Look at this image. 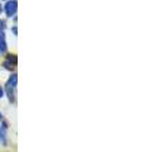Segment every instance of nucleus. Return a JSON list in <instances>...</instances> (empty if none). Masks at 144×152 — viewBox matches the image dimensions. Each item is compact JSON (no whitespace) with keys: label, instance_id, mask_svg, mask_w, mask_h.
Instances as JSON below:
<instances>
[{"label":"nucleus","instance_id":"8","mask_svg":"<svg viewBox=\"0 0 144 152\" xmlns=\"http://www.w3.org/2000/svg\"><path fill=\"white\" fill-rule=\"evenodd\" d=\"M0 13H1V5H0Z\"/></svg>","mask_w":144,"mask_h":152},{"label":"nucleus","instance_id":"5","mask_svg":"<svg viewBox=\"0 0 144 152\" xmlns=\"http://www.w3.org/2000/svg\"><path fill=\"white\" fill-rule=\"evenodd\" d=\"M0 141L1 142H5V137H4V133L1 131V128H0Z\"/></svg>","mask_w":144,"mask_h":152},{"label":"nucleus","instance_id":"1","mask_svg":"<svg viewBox=\"0 0 144 152\" xmlns=\"http://www.w3.org/2000/svg\"><path fill=\"white\" fill-rule=\"evenodd\" d=\"M17 81H18V77L17 75L14 74L10 76V79L8 80L7 83V90H8V94H9V98H10V100H13L14 96H13V90H15V86H17Z\"/></svg>","mask_w":144,"mask_h":152},{"label":"nucleus","instance_id":"9","mask_svg":"<svg viewBox=\"0 0 144 152\" xmlns=\"http://www.w3.org/2000/svg\"><path fill=\"white\" fill-rule=\"evenodd\" d=\"M0 118H1V113H0Z\"/></svg>","mask_w":144,"mask_h":152},{"label":"nucleus","instance_id":"2","mask_svg":"<svg viewBox=\"0 0 144 152\" xmlns=\"http://www.w3.org/2000/svg\"><path fill=\"white\" fill-rule=\"evenodd\" d=\"M17 0H10V1H8L5 4V13L8 17H13L14 14L17 13Z\"/></svg>","mask_w":144,"mask_h":152},{"label":"nucleus","instance_id":"6","mask_svg":"<svg viewBox=\"0 0 144 152\" xmlns=\"http://www.w3.org/2000/svg\"><path fill=\"white\" fill-rule=\"evenodd\" d=\"M4 28H5V23H4L3 20H0V32H3Z\"/></svg>","mask_w":144,"mask_h":152},{"label":"nucleus","instance_id":"3","mask_svg":"<svg viewBox=\"0 0 144 152\" xmlns=\"http://www.w3.org/2000/svg\"><path fill=\"white\" fill-rule=\"evenodd\" d=\"M4 65H5L7 69H13L14 66L17 65V57H15V55H9L8 58L5 60V62H4Z\"/></svg>","mask_w":144,"mask_h":152},{"label":"nucleus","instance_id":"7","mask_svg":"<svg viewBox=\"0 0 144 152\" xmlns=\"http://www.w3.org/2000/svg\"><path fill=\"white\" fill-rule=\"evenodd\" d=\"M3 95H4V91H3V88L0 86V98H3Z\"/></svg>","mask_w":144,"mask_h":152},{"label":"nucleus","instance_id":"4","mask_svg":"<svg viewBox=\"0 0 144 152\" xmlns=\"http://www.w3.org/2000/svg\"><path fill=\"white\" fill-rule=\"evenodd\" d=\"M7 50V42H5V37H4V33L0 32V55L4 53Z\"/></svg>","mask_w":144,"mask_h":152}]
</instances>
